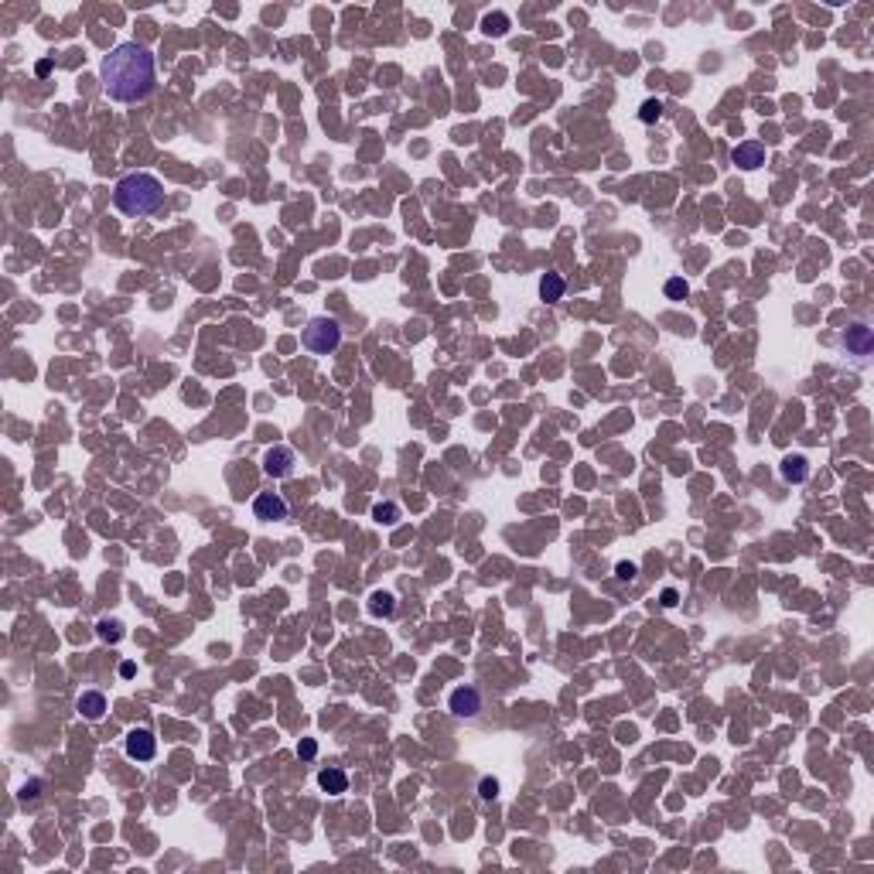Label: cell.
Returning a JSON list of instances; mask_svg holds the SVG:
<instances>
[{
  "mask_svg": "<svg viewBox=\"0 0 874 874\" xmlns=\"http://www.w3.org/2000/svg\"><path fill=\"white\" fill-rule=\"evenodd\" d=\"M659 601H663L666 608H673V605H676V591H673V588H666V591L659 594Z\"/></svg>",
  "mask_w": 874,
  "mask_h": 874,
  "instance_id": "cb8c5ba5",
  "label": "cell"
},
{
  "mask_svg": "<svg viewBox=\"0 0 874 874\" xmlns=\"http://www.w3.org/2000/svg\"><path fill=\"white\" fill-rule=\"evenodd\" d=\"M96 636L103 642H109V646H116V642L124 639V625L116 622V618H103V622L96 625Z\"/></svg>",
  "mask_w": 874,
  "mask_h": 874,
  "instance_id": "2e32d148",
  "label": "cell"
},
{
  "mask_svg": "<svg viewBox=\"0 0 874 874\" xmlns=\"http://www.w3.org/2000/svg\"><path fill=\"white\" fill-rule=\"evenodd\" d=\"M318 785L328 796H342V793H348V775L342 768H325V772H318Z\"/></svg>",
  "mask_w": 874,
  "mask_h": 874,
  "instance_id": "8fae6325",
  "label": "cell"
},
{
  "mask_svg": "<svg viewBox=\"0 0 874 874\" xmlns=\"http://www.w3.org/2000/svg\"><path fill=\"white\" fill-rule=\"evenodd\" d=\"M563 291H567V283H563L561 273H543L540 277V297H543L546 304H557L563 297Z\"/></svg>",
  "mask_w": 874,
  "mask_h": 874,
  "instance_id": "4fadbf2b",
  "label": "cell"
},
{
  "mask_svg": "<svg viewBox=\"0 0 874 874\" xmlns=\"http://www.w3.org/2000/svg\"><path fill=\"white\" fill-rule=\"evenodd\" d=\"M103 93L113 103H141L154 93L157 86V65L147 45L137 41H120L99 65Z\"/></svg>",
  "mask_w": 874,
  "mask_h": 874,
  "instance_id": "6da1fadb",
  "label": "cell"
},
{
  "mask_svg": "<svg viewBox=\"0 0 874 874\" xmlns=\"http://www.w3.org/2000/svg\"><path fill=\"white\" fill-rule=\"evenodd\" d=\"M615 578L625 581V584H632V581L639 578V567H636L632 561H618V563H615Z\"/></svg>",
  "mask_w": 874,
  "mask_h": 874,
  "instance_id": "ffe728a7",
  "label": "cell"
},
{
  "mask_svg": "<svg viewBox=\"0 0 874 874\" xmlns=\"http://www.w3.org/2000/svg\"><path fill=\"white\" fill-rule=\"evenodd\" d=\"M34 72H38V76H48V72H51V62H48V59H41V62L34 65Z\"/></svg>",
  "mask_w": 874,
  "mask_h": 874,
  "instance_id": "484cf974",
  "label": "cell"
},
{
  "mask_svg": "<svg viewBox=\"0 0 874 874\" xmlns=\"http://www.w3.org/2000/svg\"><path fill=\"white\" fill-rule=\"evenodd\" d=\"M113 205L130 218L154 216L157 209L164 205V185L151 171H134L116 181V188H113Z\"/></svg>",
  "mask_w": 874,
  "mask_h": 874,
  "instance_id": "7a4b0ae2",
  "label": "cell"
},
{
  "mask_svg": "<svg viewBox=\"0 0 874 874\" xmlns=\"http://www.w3.org/2000/svg\"><path fill=\"white\" fill-rule=\"evenodd\" d=\"M659 116H663V103H659V99H646V103L639 106V120H642V124H656Z\"/></svg>",
  "mask_w": 874,
  "mask_h": 874,
  "instance_id": "d6986e66",
  "label": "cell"
},
{
  "mask_svg": "<svg viewBox=\"0 0 874 874\" xmlns=\"http://www.w3.org/2000/svg\"><path fill=\"white\" fill-rule=\"evenodd\" d=\"M663 291H666V297H670V301H683V297L690 294V283L683 281V277H670Z\"/></svg>",
  "mask_w": 874,
  "mask_h": 874,
  "instance_id": "ac0fdd59",
  "label": "cell"
},
{
  "mask_svg": "<svg viewBox=\"0 0 874 874\" xmlns=\"http://www.w3.org/2000/svg\"><path fill=\"white\" fill-rule=\"evenodd\" d=\"M253 516L263 523H281V519H287V502H283L281 492H260L253 499Z\"/></svg>",
  "mask_w": 874,
  "mask_h": 874,
  "instance_id": "ba28073f",
  "label": "cell"
},
{
  "mask_svg": "<svg viewBox=\"0 0 874 874\" xmlns=\"http://www.w3.org/2000/svg\"><path fill=\"white\" fill-rule=\"evenodd\" d=\"M301 342H304V348L308 352H314V356H328V352H335L338 345H342V325L335 321V318H311L308 325H304V331H301Z\"/></svg>",
  "mask_w": 874,
  "mask_h": 874,
  "instance_id": "3957f363",
  "label": "cell"
},
{
  "mask_svg": "<svg viewBox=\"0 0 874 874\" xmlns=\"http://www.w3.org/2000/svg\"><path fill=\"white\" fill-rule=\"evenodd\" d=\"M731 161L738 164V168H745V171H755V168H762L765 164V147L758 141L738 144V147L731 151Z\"/></svg>",
  "mask_w": 874,
  "mask_h": 874,
  "instance_id": "9c48e42d",
  "label": "cell"
},
{
  "mask_svg": "<svg viewBox=\"0 0 874 874\" xmlns=\"http://www.w3.org/2000/svg\"><path fill=\"white\" fill-rule=\"evenodd\" d=\"M843 345H847V352L854 359H868L874 348V331L864 321H854V325H847V331H843Z\"/></svg>",
  "mask_w": 874,
  "mask_h": 874,
  "instance_id": "8992f818",
  "label": "cell"
},
{
  "mask_svg": "<svg viewBox=\"0 0 874 874\" xmlns=\"http://www.w3.org/2000/svg\"><path fill=\"white\" fill-rule=\"evenodd\" d=\"M134 673H137V666H134L130 659H126V663H120V676H124V680H130Z\"/></svg>",
  "mask_w": 874,
  "mask_h": 874,
  "instance_id": "d4e9b609",
  "label": "cell"
},
{
  "mask_svg": "<svg viewBox=\"0 0 874 874\" xmlns=\"http://www.w3.org/2000/svg\"><path fill=\"white\" fill-rule=\"evenodd\" d=\"M124 751H126V758H134V762H151L157 755V738L147 728H134L124 738Z\"/></svg>",
  "mask_w": 874,
  "mask_h": 874,
  "instance_id": "5b68a950",
  "label": "cell"
},
{
  "mask_svg": "<svg viewBox=\"0 0 874 874\" xmlns=\"http://www.w3.org/2000/svg\"><path fill=\"white\" fill-rule=\"evenodd\" d=\"M373 519H379V523L393 526V523L400 519V506H396V502H376V506H373Z\"/></svg>",
  "mask_w": 874,
  "mask_h": 874,
  "instance_id": "e0dca14e",
  "label": "cell"
},
{
  "mask_svg": "<svg viewBox=\"0 0 874 874\" xmlns=\"http://www.w3.org/2000/svg\"><path fill=\"white\" fill-rule=\"evenodd\" d=\"M448 707H451V714L454 718H461V720H471V718H478L482 714V693L475 687H458V690H451V697H448Z\"/></svg>",
  "mask_w": 874,
  "mask_h": 874,
  "instance_id": "277c9868",
  "label": "cell"
},
{
  "mask_svg": "<svg viewBox=\"0 0 874 874\" xmlns=\"http://www.w3.org/2000/svg\"><path fill=\"white\" fill-rule=\"evenodd\" d=\"M76 707H79V714H82L86 720H99L103 714H106V697H103L99 690H86V693L79 697Z\"/></svg>",
  "mask_w": 874,
  "mask_h": 874,
  "instance_id": "30bf717a",
  "label": "cell"
},
{
  "mask_svg": "<svg viewBox=\"0 0 874 874\" xmlns=\"http://www.w3.org/2000/svg\"><path fill=\"white\" fill-rule=\"evenodd\" d=\"M297 755H301L304 762H311L314 755H318V741H314V738H301V745H297Z\"/></svg>",
  "mask_w": 874,
  "mask_h": 874,
  "instance_id": "7402d4cb",
  "label": "cell"
},
{
  "mask_svg": "<svg viewBox=\"0 0 874 874\" xmlns=\"http://www.w3.org/2000/svg\"><path fill=\"white\" fill-rule=\"evenodd\" d=\"M38 789H41V782H31V785H24V789H21V799H34V796H38Z\"/></svg>",
  "mask_w": 874,
  "mask_h": 874,
  "instance_id": "603a6c76",
  "label": "cell"
},
{
  "mask_svg": "<svg viewBox=\"0 0 874 874\" xmlns=\"http://www.w3.org/2000/svg\"><path fill=\"white\" fill-rule=\"evenodd\" d=\"M509 14H502V11H496V14H485L482 17V31L485 34H492V38H502V34L509 31Z\"/></svg>",
  "mask_w": 874,
  "mask_h": 874,
  "instance_id": "9a60e30c",
  "label": "cell"
},
{
  "mask_svg": "<svg viewBox=\"0 0 874 874\" xmlns=\"http://www.w3.org/2000/svg\"><path fill=\"white\" fill-rule=\"evenodd\" d=\"M782 478L785 482H793V485H799V482H806L810 478V465H806V458L803 454H789L785 461H782Z\"/></svg>",
  "mask_w": 874,
  "mask_h": 874,
  "instance_id": "7c38bea8",
  "label": "cell"
},
{
  "mask_svg": "<svg viewBox=\"0 0 874 874\" xmlns=\"http://www.w3.org/2000/svg\"><path fill=\"white\" fill-rule=\"evenodd\" d=\"M478 796H482L485 803H492V799L499 796V779H492V775H485V779L478 782Z\"/></svg>",
  "mask_w": 874,
  "mask_h": 874,
  "instance_id": "44dd1931",
  "label": "cell"
},
{
  "mask_svg": "<svg viewBox=\"0 0 874 874\" xmlns=\"http://www.w3.org/2000/svg\"><path fill=\"white\" fill-rule=\"evenodd\" d=\"M369 611H373L376 618H390L393 611H396V598H393L390 591H373V598H369Z\"/></svg>",
  "mask_w": 874,
  "mask_h": 874,
  "instance_id": "5bb4252c",
  "label": "cell"
},
{
  "mask_svg": "<svg viewBox=\"0 0 874 874\" xmlns=\"http://www.w3.org/2000/svg\"><path fill=\"white\" fill-rule=\"evenodd\" d=\"M294 465H297V458L287 444H273V448L263 454V471L270 475V478H287V475L294 471Z\"/></svg>",
  "mask_w": 874,
  "mask_h": 874,
  "instance_id": "52a82bcc",
  "label": "cell"
}]
</instances>
